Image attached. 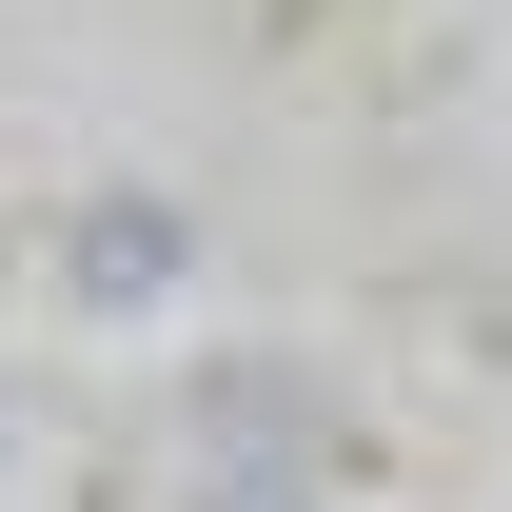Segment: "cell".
I'll use <instances>...</instances> for the list:
<instances>
[{
    "instance_id": "cell-3",
    "label": "cell",
    "mask_w": 512,
    "mask_h": 512,
    "mask_svg": "<svg viewBox=\"0 0 512 512\" xmlns=\"http://www.w3.org/2000/svg\"><path fill=\"white\" fill-rule=\"evenodd\" d=\"M197 512H316V493H276V473H217V493H197Z\"/></svg>"
},
{
    "instance_id": "cell-1",
    "label": "cell",
    "mask_w": 512,
    "mask_h": 512,
    "mask_svg": "<svg viewBox=\"0 0 512 512\" xmlns=\"http://www.w3.org/2000/svg\"><path fill=\"white\" fill-rule=\"evenodd\" d=\"M178 276H197V217H178L158 178H119V197L60 217V296H79V316H158Z\"/></svg>"
},
{
    "instance_id": "cell-2",
    "label": "cell",
    "mask_w": 512,
    "mask_h": 512,
    "mask_svg": "<svg viewBox=\"0 0 512 512\" xmlns=\"http://www.w3.org/2000/svg\"><path fill=\"white\" fill-rule=\"evenodd\" d=\"M197 453H217V473H276V493H316L355 434H335L296 375H256V355H237V375H197Z\"/></svg>"
},
{
    "instance_id": "cell-4",
    "label": "cell",
    "mask_w": 512,
    "mask_h": 512,
    "mask_svg": "<svg viewBox=\"0 0 512 512\" xmlns=\"http://www.w3.org/2000/svg\"><path fill=\"white\" fill-rule=\"evenodd\" d=\"M0 276H20V256H0Z\"/></svg>"
}]
</instances>
